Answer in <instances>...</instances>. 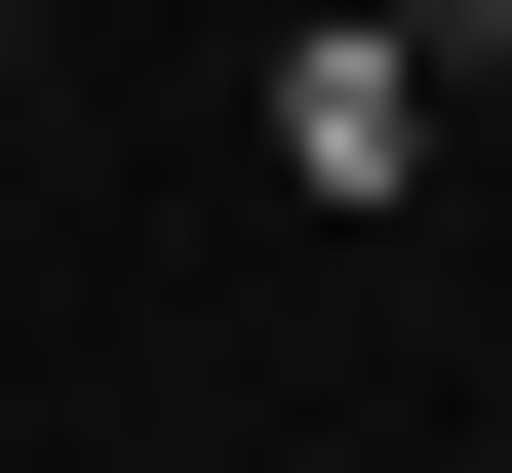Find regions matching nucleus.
Segmentation results:
<instances>
[{"mask_svg": "<svg viewBox=\"0 0 512 473\" xmlns=\"http://www.w3.org/2000/svg\"><path fill=\"white\" fill-rule=\"evenodd\" d=\"M355 40H394V79H434V119H473V79H512V0H355Z\"/></svg>", "mask_w": 512, "mask_h": 473, "instance_id": "nucleus-2", "label": "nucleus"}, {"mask_svg": "<svg viewBox=\"0 0 512 473\" xmlns=\"http://www.w3.org/2000/svg\"><path fill=\"white\" fill-rule=\"evenodd\" d=\"M0 119H40V0H0Z\"/></svg>", "mask_w": 512, "mask_h": 473, "instance_id": "nucleus-3", "label": "nucleus"}, {"mask_svg": "<svg viewBox=\"0 0 512 473\" xmlns=\"http://www.w3.org/2000/svg\"><path fill=\"white\" fill-rule=\"evenodd\" d=\"M394 158H434V79H394L355 0H316V40H276V198H394Z\"/></svg>", "mask_w": 512, "mask_h": 473, "instance_id": "nucleus-1", "label": "nucleus"}]
</instances>
